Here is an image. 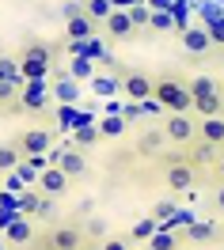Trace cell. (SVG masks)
Masks as SVG:
<instances>
[{"instance_id": "obj_40", "label": "cell", "mask_w": 224, "mask_h": 250, "mask_svg": "<svg viewBox=\"0 0 224 250\" xmlns=\"http://www.w3.org/2000/svg\"><path fill=\"white\" fill-rule=\"evenodd\" d=\"M141 114H144V110H141V103H129V106H122V118H126L129 125L137 122V118H141Z\"/></svg>"}, {"instance_id": "obj_46", "label": "cell", "mask_w": 224, "mask_h": 250, "mask_svg": "<svg viewBox=\"0 0 224 250\" xmlns=\"http://www.w3.org/2000/svg\"><path fill=\"white\" fill-rule=\"evenodd\" d=\"M213 201H217V212L224 216V186H217V197H213Z\"/></svg>"}, {"instance_id": "obj_42", "label": "cell", "mask_w": 224, "mask_h": 250, "mask_svg": "<svg viewBox=\"0 0 224 250\" xmlns=\"http://www.w3.org/2000/svg\"><path fill=\"white\" fill-rule=\"evenodd\" d=\"M141 110H144V114H163V106L156 103V99H144V103H141Z\"/></svg>"}, {"instance_id": "obj_12", "label": "cell", "mask_w": 224, "mask_h": 250, "mask_svg": "<svg viewBox=\"0 0 224 250\" xmlns=\"http://www.w3.org/2000/svg\"><path fill=\"white\" fill-rule=\"evenodd\" d=\"M53 103H61V106H72L76 99H80V80H72L68 72H53Z\"/></svg>"}, {"instance_id": "obj_48", "label": "cell", "mask_w": 224, "mask_h": 250, "mask_svg": "<svg viewBox=\"0 0 224 250\" xmlns=\"http://www.w3.org/2000/svg\"><path fill=\"white\" fill-rule=\"evenodd\" d=\"M141 250H148V247H141Z\"/></svg>"}, {"instance_id": "obj_33", "label": "cell", "mask_w": 224, "mask_h": 250, "mask_svg": "<svg viewBox=\"0 0 224 250\" xmlns=\"http://www.w3.org/2000/svg\"><path fill=\"white\" fill-rule=\"evenodd\" d=\"M156 34H171L175 31V16L171 12H152V23H148Z\"/></svg>"}, {"instance_id": "obj_35", "label": "cell", "mask_w": 224, "mask_h": 250, "mask_svg": "<svg viewBox=\"0 0 224 250\" xmlns=\"http://www.w3.org/2000/svg\"><path fill=\"white\" fill-rule=\"evenodd\" d=\"M213 152H217L213 144H205V141H194V152H190L186 159H190V163H205V159H213Z\"/></svg>"}, {"instance_id": "obj_23", "label": "cell", "mask_w": 224, "mask_h": 250, "mask_svg": "<svg viewBox=\"0 0 224 250\" xmlns=\"http://www.w3.org/2000/svg\"><path fill=\"white\" fill-rule=\"evenodd\" d=\"M186 87H190L194 99H202V95H221V87H217L213 76H186Z\"/></svg>"}, {"instance_id": "obj_25", "label": "cell", "mask_w": 224, "mask_h": 250, "mask_svg": "<svg viewBox=\"0 0 224 250\" xmlns=\"http://www.w3.org/2000/svg\"><path fill=\"white\" fill-rule=\"evenodd\" d=\"M72 141H76V148H91V144L103 141V133H99V125H76V133H72Z\"/></svg>"}, {"instance_id": "obj_20", "label": "cell", "mask_w": 224, "mask_h": 250, "mask_svg": "<svg viewBox=\"0 0 224 250\" xmlns=\"http://www.w3.org/2000/svg\"><path fill=\"white\" fill-rule=\"evenodd\" d=\"M19 76L27 80V83H46L53 76V64H42V61H27V57H19Z\"/></svg>"}, {"instance_id": "obj_1", "label": "cell", "mask_w": 224, "mask_h": 250, "mask_svg": "<svg viewBox=\"0 0 224 250\" xmlns=\"http://www.w3.org/2000/svg\"><path fill=\"white\" fill-rule=\"evenodd\" d=\"M152 99H156L167 114H194V95H190V87H186V80H175V76L156 80Z\"/></svg>"}, {"instance_id": "obj_18", "label": "cell", "mask_w": 224, "mask_h": 250, "mask_svg": "<svg viewBox=\"0 0 224 250\" xmlns=\"http://www.w3.org/2000/svg\"><path fill=\"white\" fill-rule=\"evenodd\" d=\"M163 144H167V137H163V129H144L141 137L133 141V148L141 152V156H160Z\"/></svg>"}, {"instance_id": "obj_7", "label": "cell", "mask_w": 224, "mask_h": 250, "mask_svg": "<svg viewBox=\"0 0 224 250\" xmlns=\"http://www.w3.org/2000/svg\"><path fill=\"white\" fill-rule=\"evenodd\" d=\"M49 99H53L49 83H27V87L19 91L16 106H19V110H31V114H38V110H49Z\"/></svg>"}, {"instance_id": "obj_34", "label": "cell", "mask_w": 224, "mask_h": 250, "mask_svg": "<svg viewBox=\"0 0 224 250\" xmlns=\"http://www.w3.org/2000/svg\"><path fill=\"white\" fill-rule=\"evenodd\" d=\"M68 76L72 80H88L91 76V61H88V57H72V61H68Z\"/></svg>"}, {"instance_id": "obj_24", "label": "cell", "mask_w": 224, "mask_h": 250, "mask_svg": "<svg viewBox=\"0 0 224 250\" xmlns=\"http://www.w3.org/2000/svg\"><path fill=\"white\" fill-rule=\"evenodd\" d=\"M38 208H42V193H38V189H27V193H19V216L34 220V216H38Z\"/></svg>"}, {"instance_id": "obj_11", "label": "cell", "mask_w": 224, "mask_h": 250, "mask_svg": "<svg viewBox=\"0 0 224 250\" xmlns=\"http://www.w3.org/2000/svg\"><path fill=\"white\" fill-rule=\"evenodd\" d=\"M68 182H72V178H68V174L61 171V167H46V171H42V178H38V193H42V197H61L65 189H68Z\"/></svg>"}, {"instance_id": "obj_5", "label": "cell", "mask_w": 224, "mask_h": 250, "mask_svg": "<svg viewBox=\"0 0 224 250\" xmlns=\"http://www.w3.org/2000/svg\"><path fill=\"white\" fill-rule=\"evenodd\" d=\"M49 167H61L68 178H80L88 171V159H84L80 148H53L49 152Z\"/></svg>"}, {"instance_id": "obj_41", "label": "cell", "mask_w": 224, "mask_h": 250, "mask_svg": "<svg viewBox=\"0 0 224 250\" xmlns=\"http://www.w3.org/2000/svg\"><path fill=\"white\" fill-rule=\"evenodd\" d=\"M144 4H148L152 12H171V4H175V0H144Z\"/></svg>"}, {"instance_id": "obj_43", "label": "cell", "mask_w": 224, "mask_h": 250, "mask_svg": "<svg viewBox=\"0 0 224 250\" xmlns=\"http://www.w3.org/2000/svg\"><path fill=\"white\" fill-rule=\"evenodd\" d=\"M213 171H217V186H224V152L217 156V167H213Z\"/></svg>"}, {"instance_id": "obj_38", "label": "cell", "mask_w": 224, "mask_h": 250, "mask_svg": "<svg viewBox=\"0 0 224 250\" xmlns=\"http://www.w3.org/2000/svg\"><path fill=\"white\" fill-rule=\"evenodd\" d=\"M4 186L12 189V193H27V186H23V174L12 171V174H4Z\"/></svg>"}, {"instance_id": "obj_3", "label": "cell", "mask_w": 224, "mask_h": 250, "mask_svg": "<svg viewBox=\"0 0 224 250\" xmlns=\"http://www.w3.org/2000/svg\"><path fill=\"white\" fill-rule=\"evenodd\" d=\"M163 137L171 144H194L198 141V118H190V114H167L163 118Z\"/></svg>"}, {"instance_id": "obj_6", "label": "cell", "mask_w": 224, "mask_h": 250, "mask_svg": "<svg viewBox=\"0 0 224 250\" xmlns=\"http://www.w3.org/2000/svg\"><path fill=\"white\" fill-rule=\"evenodd\" d=\"M42 243V250H84V231L80 228H53L46 239H34Z\"/></svg>"}, {"instance_id": "obj_36", "label": "cell", "mask_w": 224, "mask_h": 250, "mask_svg": "<svg viewBox=\"0 0 224 250\" xmlns=\"http://www.w3.org/2000/svg\"><path fill=\"white\" fill-rule=\"evenodd\" d=\"M99 250H133V243H129L126 235H111V239H103Z\"/></svg>"}, {"instance_id": "obj_2", "label": "cell", "mask_w": 224, "mask_h": 250, "mask_svg": "<svg viewBox=\"0 0 224 250\" xmlns=\"http://www.w3.org/2000/svg\"><path fill=\"white\" fill-rule=\"evenodd\" d=\"M163 182H167L171 193H190L194 182H198V167H194L190 159H171L163 167Z\"/></svg>"}, {"instance_id": "obj_37", "label": "cell", "mask_w": 224, "mask_h": 250, "mask_svg": "<svg viewBox=\"0 0 224 250\" xmlns=\"http://www.w3.org/2000/svg\"><path fill=\"white\" fill-rule=\"evenodd\" d=\"M118 83H122V80H114V76H111V80H107V76H99L91 87H95L99 95H114V91H118Z\"/></svg>"}, {"instance_id": "obj_10", "label": "cell", "mask_w": 224, "mask_h": 250, "mask_svg": "<svg viewBox=\"0 0 224 250\" xmlns=\"http://www.w3.org/2000/svg\"><path fill=\"white\" fill-rule=\"evenodd\" d=\"M179 42H182V49L190 57H205L209 49H213V34H209V27H190V31L179 34Z\"/></svg>"}, {"instance_id": "obj_19", "label": "cell", "mask_w": 224, "mask_h": 250, "mask_svg": "<svg viewBox=\"0 0 224 250\" xmlns=\"http://www.w3.org/2000/svg\"><path fill=\"white\" fill-rule=\"evenodd\" d=\"M194 114H198V122H202V118H224V91L194 99Z\"/></svg>"}, {"instance_id": "obj_21", "label": "cell", "mask_w": 224, "mask_h": 250, "mask_svg": "<svg viewBox=\"0 0 224 250\" xmlns=\"http://www.w3.org/2000/svg\"><path fill=\"white\" fill-rule=\"evenodd\" d=\"M23 57H27V61H42V64H53V57H57V49L49 46V42H27V46H23Z\"/></svg>"}, {"instance_id": "obj_30", "label": "cell", "mask_w": 224, "mask_h": 250, "mask_svg": "<svg viewBox=\"0 0 224 250\" xmlns=\"http://www.w3.org/2000/svg\"><path fill=\"white\" fill-rule=\"evenodd\" d=\"M126 129H129V122H126V118H118V114H107V118L99 122V133H103V137H122Z\"/></svg>"}, {"instance_id": "obj_47", "label": "cell", "mask_w": 224, "mask_h": 250, "mask_svg": "<svg viewBox=\"0 0 224 250\" xmlns=\"http://www.w3.org/2000/svg\"><path fill=\"white\" fill-rule=\"evenodd\" d=\"M0 250H4V239H0Z\"/></svg>"}, {"instance_id": "obj_16", "label": "cell", "mask_w": 224, "mask_h": 250, "mask_svg": "<svg viewBox=\"0 0 224 250\" xmlns=\"http://www.w3.org/2000/svg\"><path fill=\"white\" fill-rule=\"evenodd\" d=\"M103 27H107V34H111L114 42H126V38H133V34H137V27H133L129 12H114V16L107 19Z\"/></svg>"}, {"instance_id": "obj_28", "label": "cell", "mask_w": 224, "mask_h": 250, "mask_svg": "<svg viewBox=\"0 0 224 250\" xmlns=\"http://www.w3.org/2000/svg\"><path fill=\"white\" fill-rule=\"evenodd\" d=\"M0 80H8V83H16L19 91L27 87V80L19 76V61H12V57H0Z\"/></svg>"}, {"instance_id": "obj_14", "label": "cell", "mask_w": 224, "mask_h": 250, "mask_svg": "<svg viewBox=\"0 0 224 250\" xmlns=\"http://www.w3.org/2000/svg\"><path fill=\"white\" fill-rule=\"evenodd\" d=\"M65 38H68V42H91V38H95V23L88 16L65 19Z\"/></svg>"}, {"instance_id": "obj_32", "label": "cell", "mask_w": 224, "mask_h": 250, "mask_svg": "<svg viewBox=\"0 0 224 250\" xmlns=\"http://www.w3.org/2000/svg\"><path fill=\"white\" fill-rule=\"evenodd\" d=\"M129 19H133V27L141 31V27H148V23H152V8H148L144 0H137V4L129 8Z\"/></svg>"}, {"instance_id": "obj_17", "label": "cell", "mask_w": 224, "mask_h": 250, "mask_svg": "<svg viewBox=\"0 0 224 250\" xmlns=\"http://www.w3.org/2000/svg\"><path fill=\"white\" fill-rule=\"evenodd\" d=\"M198 141L213 144V148H224V118H202L198 122Z\"/></svg>"}, {"instance_id": "obj_27", "label": "cell", "mask_w": 224, "mask_h": 250, "mask_svg": "<svg viewBox=\"0 0 224 250\" xmlns=\"http://www.w3.org/2000/svg\"><path fill=\"white\" fill-rule=\"evenodd\" d=\"M42 171H46V156H31V159H23V163H19V174H23L27 182H38Z\"/></svg>"}, {"instance_id": "obj_15", "label": "cell", "mask_w": 224, "mask_h": 250, "mask_svg": "<svg viewBox=\"0 0 224 250\" xmlns=\"http://www.w3.org/2000/svg\"><path fill=\"white\" fill-rule=\"evenodd\" d=\"M156 231H160V220H152V216H141V220H137V224H133V228L126 231V239L133 243V247H148Z\"/></svg>"}, {"instance_id": "obj_29", "label": "cell", "mask_w": 224, "mask_h": 250, "mask_svg": "<svg viewBox=\"0 0 224 250\" xmlns=\"http://www.w3.org/2000/svg\"><path fill=\"white\" fill-rule=\"evenodd\" d=\"M179 247H182V239H179L175 231H163V228L152 235V243H148V250H179Z\"/></svg>"}, {"instance_id": "obj_4", "label": "cell", "mask_w": 224, "mask_h": 250, "mask_svg": "<svg viewBox=\"0 0 224 250\" xmlns=\"http://www.w3.org/2000/svg\"><path fill=\"white\" fill-rule=\"evenodd\" d=\"M19 156L23 159H31V156H49L53 152V133L49 129H27V133H19Z\"/></svg>"}, {"instance_id": "obj_39", "label": "cell", "mask_w": 224, "mask_h": 250, "mask_svg": "<svg viewBox=\"0 0 224 250\" xmlns=\"http://www.w3.org/2000/svg\"><path fill=\"white\" fill-rule=\"evenodd\" d=\"M16 99H19V87L8 83V80H0V103H16Z\"/></svg>"}, {"instance_id": "obj_31", "label": "cell", "mask_w": 224, "mask_h": 250, "mask_svg": "<svg viewBox=\"0 0 224 250\" xmlns=\"http://www.w3.org/2000/svg\"><path fill=\"white\" fill-rule=\"evenodd\" d=\"M175 212H179V208H175V197H160V201L152 205V212H148V216L160 220V224H167V220L175 216Z\"/></svg>"}, {"instance_id": "obj_26", "label": "cell", "mask_w": 224, "mask_h": 250, "mask_svg": "<svg viewBox=\"0 0 224 250\" xmlns=\"http://www.w3.org/2000/svg\"><path fill=\"white\" fill-rule=\"evenodd\" d=\"M23 163V156H19L16 144H0V174H12Z\"/></svg>"}, {"instance_id": "obj_13", "label": "cell", "mask_w": 224, "mask_h": 250, "mask_svg": "<svg viewBox=\"0 0 224 250\" xmlns=\"http://www.w3.org/2000/svg\"><path fill=\"white\" fill-rule=\"evenodd\" d=\"M182 239H186V243H198V247H205V243H217L221 231H217L213 220H190V224L182 228Z\"/></svg>"}, {"instance_id": "obj_8", "label": "cell", "mask_w": 224, "mask_h": 250, "mask_svg": "<svg viewBox=\"0 0 224 250\" xmlns=\"http://www.w3.org/2000/svg\"><path fill=\"white\" fill-rule=\"evenodd\" d=\"M122 91L129 95V103H144V99H152V91H156V80L148 76V72H126L122 76Z\"/></svg>"}, {"instance_id": "obj_22", "label": "cell", "mask_w": 224, "mask_h": 250, "mask_svg": "<svg viewBox=\"0 0 224 250\" xmlns=\"http://www.w3.org/2000/svg\"><path fill=\"white\" fill-rule=\"evenodd\" d=\"M84 16L91 19V23H107L114 16V4L111 0H84Z\"/></svg>"}, {"instance_id": "obj_45", "label": "cell", "mask_w": 224, "mask_h": 250, "mask_svg": "<svg viewBox=\"0 0 224 250\" xmlns=\"http://www.w3.org/2000/svg\"><path fill=\"white\" fill-rule=\"evenodd\" d=\"M111 4H114V12H129V8L137 4V0H111Z\"/></svg>"}, {"instance_id": "obj_44", "label": "cell", "mask_w": 224, "mask_h": 250, "mask_svg": "<svg viewBox=\"0 0 224 250\" xmlns=\"http://www.w3.org/2000/svg\"><path fill=\"white\" fill-rule=\"evenodd\" d=\"M38 216H53V197H42V208H38Z\"/></svg>"}, {"instance_id": "obj_9", "label": "cell", "mask_w": 224, "mask_h": 250, "mask_svg": "<svg viewBox=\"0 0 224 250\" xmlns=\"http://www.w3.org/2000/svg\"><path fill=\"white\" fill-rule=\"evenodd\" d=\"M34 239H38V235H34V224L27 216H12L8 220V228H4V243H8V247H31Z\"/></svg>"}]
</instances>
